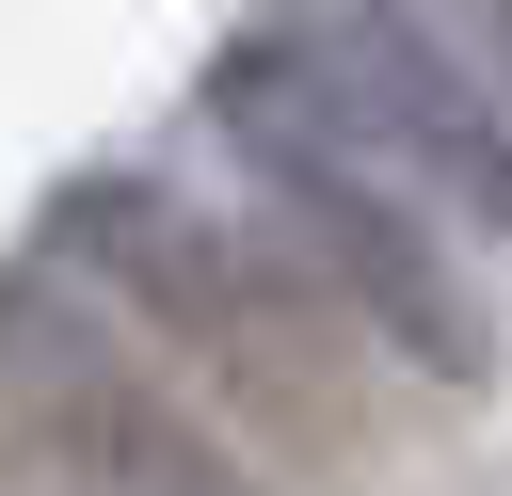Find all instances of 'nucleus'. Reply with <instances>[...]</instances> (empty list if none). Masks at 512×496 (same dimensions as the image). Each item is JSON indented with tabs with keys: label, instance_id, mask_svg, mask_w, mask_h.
Masks as SVG:
<instances>
[{
	"label": "nucleus",
	"instance_id": "1",
	"mask_svg": "<svg viewBox=\"0 0 512 496\" xmlns=\"http://www.w3.org/2000/svg\"><path fill=\"white\" fill-rule=\"evenodd\" d=\"M208 128L240 144V176H256V224L336 288V320L384 352V368H416V384H448V400H480L496 384V304H480V272H464V224L304 80V48L272 32V16H240L224 48H208Z\"/></svg>",
	"mask_w": 512,
	"mask_h": 496
},
{
	"label": "nucleus",
	"instance_id": "2",
	"mask_svg": "<svg viewBox=\"0 0 512 496\" xmlns=\"http://www.w3.org/2000/svg\"><path fill=\"white\" fill-rule=\"evenodd\" d=\"M48 272H80L112 320L176 336L208 384H240V400H272V416H320V400H336V368H320V320H336V288H320L288 240H240V224H208L176 176L80 160V176L48 192ZM336 336H352V320H336Z\"/></svg>",
	"mask_w": 512,
	"mask_h": 496
},
{
	"label": "nucleus",
	"instance_id": "3",
	"mask_svg": "<svg viewBox=\"0 0 512 496\" xmlns=\"http://www.w3.org/2000/svg\"><path fill=\"white\" fill-rule=\"evenodd\" d=\"M256 16L304 48V80H320L464 240H512V96H496L480 48H448L416 0H256Z\"/></svg>",
	"mask_w": 512,
	"mask_h": 496
},
{
	"label": "nucleus",
	"instance_id": "4",
	"mask_svg": "<svg viewBox=\"0 0 512 496\" xmlns=\"http://www.w3.org/2000/svg\"><path fill=\"white\" fill-rule=\"evenodd\" d=\"M0 416L96 496H240L224 448L128 368V320L80 304L64 272H0Z\"/></svg>",
	"mask_w": 512,
	"mask_h": 496
},
{
	"label": "nucleus",
	"instance_id": "5",
	"mask_svg": "<svg viewBox=\"0 0 512 496\" xmlns=\"http://www.w3.org/2000/svg\"><path fill=\"white\" fill-rule=\"evenodd\" d=\"M480 16V64H496V96H512V0H464Z\"/></svg>",
	"mask_w": 512,
	"mask_h": 496
}]
</instances>
